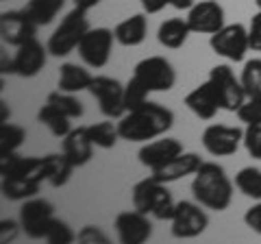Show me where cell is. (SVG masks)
<instances>
[{
  "instance_id": "e575fe53",
  "label": "cell",
  "mask_w": 261,
  "mask_h": 244,
  "mask_svg": "<svg viewBox=\"0 0 261 244\" xmlns=\"http://www.w3.org/2000/svg\"><path fill=\"white\" fill-rule=\"evenodd\" d=\"M74 240H76V233L70 229V225L59 221V218H55L53 225H50V229H48L46 242H50V244H70Z\"/></svg>"
},
{
  "instance_id": "4fadbf2b",
  "label": "cell",
  "mask_w": 261,
  "mask_h": 244,
  "mask_svg": "<svg viewBox=\"0 0 261 244\" xmlns=\"http://www.w3.org/2000/svg\"><path fill=\"white\" fill-rule=\"evenodd\" d=\"M187 24H190L192 33L214 35L224 27V7L218 0H200L194 3V7L187 11Z\"/></svg>"
},
{
  "instance_id": "b9f144b4",
  "label": "cell",
  "mask_w": 261,
  "mask_h": 244,
  "mask_svg": "<svg viewBox=\"0 0 261 244\" xmlns=\"http://www.w3.org/2000/svg\"><path fill=\"white\" fill-rule=\"evenodd\" d=\"M170 7H174L178 11H190L194 7V0H168Z\"/></svg>"
},
{
  "instance_id": "5bb4252c",
  "label": "cell",
  "mask_w": 261,
  "mask_h": 244,
  "mask_svg": "<svg viewBox=\"0 0 261 244\" xmlns=\"http://www.w3.org/2000/svg\"><path fill=\"white\" fill-rule=\"evenodd\" d=\"M116 231L122 244H144L152 235V223L148 214H142L135 207L116 216Z\"/></svg>"
},
{
  "instance_id": "277c9868",
  "label": "cell",
  "mask_w": 261,
  "mask_h": 244,
  "mask_svg": "<svg viewBox=\"0 0 261 244\" xmlns=\"http://www.w3.org/2000/svg\"><path fill=\"white\" fill-rule=\"evenodd\" d=\"M92 29L89 27V18L87 11L74 7L65 18L61 20V24L55 29V33L48 37V53L53 57H68L72 51H76L81 39L85 37V33Z\"/></svg>"
},
{
  "instance_id": "f546056e",
  "label": "cell",
  "mask_w": 261,
  "mask_h": 244,
  "mask_svg": "<svg viewBox=\"0 0 261 244\" xmlns=\"http://www.w3.org/2000/svg\"><path fill=\"white\" fill-rule=\"evenodd\" d=\"M27 140V131L18 125H11L9 120L0 122V155H11L20 149Z\"/></svg>"
},
{
  "instance_id": "7402d4cb",
  "label": "cell",
  "mask_w": 261,
  "mask_h": 244,
  "mask_svg": "<svg viewBox=\"0 0 261 244\" xmlns=\"http://www.w3.org/2000/svg\"><path fill=\"white\" fill-rule=\"evenodd\" d=\"M192 29L187 20L183 18H170L166 22H161V27L157 31V39L163 48H170V51H176V48H181L187 37H190Z\"/></svg>"
},
{
  "instance_id": "2e32d148",
  "label": "cell",
  "mask_w": 261,
  "mask_h": 244,
  "mask_svg": "<svg viewBox=\"0 0 261 244\" xmlns=\"http://www.w3.org/2000/svg\"><path fill=\"white\" fill-rule=\"evenodd\" d=\"M46 59H48V46L44 48V44H39L37 39H29L27 44L18 46V53L11 59L13 61L11 70H13V75L24 77V79L37 77L44 70Z\"/></svg>"
},
{
  "instance_id": "836d02e7",
  "label": "cell",
  "mask_w": 261,
  "mask_h": 244,
  "mask_svg": "<svg viewBox=\"0 0 261 244\" xmlns=\"http://www.w3.org/2000/svg\"><path fill=\"white\" fill-rule=\"evenodd\" d=\"M235 113L244 125H261V96H246V101Z\"/></svg>"
},
{
  "instance_id": "d4e9b609",
  "label": "cell",
  "mask_w": 261,
  "mask_h": 244,
  "mask_svg": "<svg viewBox=\"0 0 261 244\" xmlns=\"http://www.w3.org/2000/svg\"><path fill=\"white\" fill-rule=\"evenodd\" d=\"M63 5H65V0H29L27 7H24V13L37 27H46V24H50L61 13Z\"/></svg>"
},
{
  "instance_id": "ab89813d",
  "label": "cell",
  "mask_w": 261,
  "mask_h": 244,
  "mask_svg": "<svg viewBox=\"0 0 261 244\" xmlns=\"http://www.w3.org/2000/svg\"><path fill=\"white\" fill-rule=\"evenodd\" d=\"M18 235V223L13 221H0V242L3 244H9L15 240Z\"/></svg>"
},
{
  "instance_id": "ba28073f",
  "label": "cell",
  "mask_w": 261,
  "mask_h": 244,
  "mask_svg": "<svg viewBox=\"0 0 261 244\" xmlns=\"http://www.w3.org/2000/svg\"><path fill=\"white\" fill-rule=\"evenodd\" d=\"M100 105V111L105 118L111 120H120L126 113V105H124V85L118 79L111 77H102L98 75L92 79V85L87 89Z\"/></svg>"
},
{
  "instance_id": "603a6c76",
  "label": "cell",
  "mask_w": 261,
  "mask_h": 244,
  "mask_svg": "<svg viewBox=\"0 0 261 244\" xmlns=\"http://www.w3.org/2000/svg\"><path fill=\"white\" fill-rule=\"evenodd\" d=\"M92 75L79 63H63L59 68V89L68 94H79L92 85Z\"/></svg>"
},
{
  "instance_id": "1f68e13d",
  "label": "cell",
  "mask_w": 261,
  "mask_h": 244,
  "mask_svg": "<svg viewBox=\"0 0 261 244\" xmlns=\"http://www.w3.org/2000/svg\"><path fill=\"white\" fill-rule=\"evenodd\" d=\"M240 79L246 96H261V59H248L244 63Z\"/></svg>"
},
{
  "instance_id": "d590c367",
  "label": "cell",
  "mask_w": 261,
  "mask_h": 244,
  "mask_svg": "<svg viewBox=\"0 0 261 244\" xmlns=\"http://www.w3.org/2000/svg\"><path fill=\"white\" fill-rule=\"evenodd\" d=\"M244 149L252 159H261V125H246V129H244Z\"/></svg>"
},
{
  "instance_id": "8fae6325",
  "label": "cell",
  "mask_w": 261,
  "mask_h": 244,
  "mask_svg": "<svg viewBox=\"0 0 261 244\" xmlns=\"http://www.w3.org/2000/svg\"><path fill=\"white\" fill-rule=\"evenodd\" d=\"M53 221H55L53 203H48L44 199L24 201V205L20 209V227L31 240H46Z\"/></svg>"
},
{
  "instance_id": "3957f363",
  "label": "cell",
  "mask_w": 261,
  "mask_h": 244,
  "mask_svg": "<svg viewBox=\"0 0 261 244\" xmlns=\"http://www.w3.org/2000/svg\"><path fill=\"white\" fill-rule=\"evenodd\" d=\"M133 207L142 214L152 216L154 221H172L176 203L168 183L157 181L152 175L142 179L133 188Z\"/></svg>"
},
{
  "instance_id": "e0dca14e",
  "label": "cell",
  "mask_w": 261,
  "mask_h": 244,
  "mask_svg": "<svg viewBox=\"0 0 261 244\" xmlns=\"http://www.w3.org/2000/svg\"><path fill=\"white\" fill-rule=\"evenodd\" d=\"M183 153V144L176 140V137H157V140L144 142V146L137 153L140 157V164L146 166L148 170H154L163 164H168L170 159H174L176 155Z\"/></svg>"
},
{
  "instance_id": "44dd1931",
  "label": "cell",
  "mask_w": 261,
  "mask_h": 244,
  "mask_svg": "<svg viewBox=\"0 0 261 244\" xmlns=\"http://www.w3.org/2000/svg\"><path fill=\"white\" fill-rule=\"evenodd\" d=\"M146 33H148V20H146L144 13H135L130 18L122 20L116 29H113V35H116V42L120 46H126V48H133V46H140Z\"/></svg>"
},
{
  "instance_id": "d6986e66",
  "label": "cell",
  "mask_w": 261,
  "mask_h": 244,
  "mask_svg": "<svg viewBox=\"0 0 261 244\" xmlns=\"http://www.w3.org/2000/svg\"><path fill=\"white\" fill-rule=\"evenodd\" d=\"M185 107L200 120H214L216 118V113L220 111V101H218L214 85L209 83V79L205 83L196 85L192 92L185 96Z\"/></svg>"
},
{
  "instance_id": "f1b7e54d",
  "label": "cell",
  "mask_w": 261,
  "mask_h": 244,
  "mask_svg": "<svg viewBox=\"0 0 261 244\" xmlns=\"http://www.w3.org/2000/svg\"><path fill=\"white\" fill-rule=\"evenodd\" d=\"M87 133H89V137H92L94 146H98V149H105V151L113 149V146L118 144V140H122L120 131H118V125H113L111 118L105 120V122H96V125L87 127Z\"/></svg>"
},
{
  "instance_id": "9a60e30c",
  "label": "cell",
  "mask_w": 261,
  "mask_h": 244,
  "mask_svg": "<svg viewBox=\"0 0 261 244\" xmlns=\"http://www.w3.org/2000/svg\"><path fill=\"white\" fill-rule=\"evenodd\" d=\"M37 33V24L33 22L24 9L20 11H5L0 15V37L5 44L9 46H22L29 39H35Z\"/></svg>"
},
{
  "instance_id": "ac0fdd59",
  "label": "cell",
  "mask_w": 261,
  "mask_h": 244,
  "mask_svg": "<svg viewBox=\"0 0 261 244\" xmlns=\"http://www.w3.org/2000/svg\"><path fill=\"white\" fill-rule=\"evenodd\" d=\"M200 166H202L200 155L183 151L181 155H176L174 159H170L168 164L154 168V170H150V173L161 183H174V181H178V179H185V177H190V175H196V170H198Z\"/></svg>"
},
{
  "instance_id": "ffe728a7",
  "label": "cell",
  "mask_w": 261,
  "mask_h": 244,
  "mask_svg": "<svg viewBox=\"0 0 261 244\" xmlns=\"http://www.w3.org/2000/svg\"><path fill=\"white\" fill-rule=\"evenodd\" d=\"M61 151L68 155V159L76 168L89 164L92 157H94V142H92V137H89V133H87V127L72 129V131L63 137Z\"/></svg>"
},
{
  "instance_id": "f35d334b",
  "label": "cell",
  "mask_w": 261,
  "mask_h": 244,
  "mask_svg": "<svg viewBox=\"0 0 261 244\" xmlns=\"http://www.w3.org/2000/svg\"><path fill=\"white\" fill-rule=\"evenodd\" d=\"M248 37H250V48L252 51L261 53V9H257V13L252 15L250 27H248Z\"/></svg>"
},
{
  "instance_id": "9c48e42d",
  "label": "cell",
  "mask_w": 261,
  "mask_h": 244,
  "mask_svg": "<svg viewBox=\"0 0 261 244\" xmlns=\"http://www.w3.org/2000/svg\"><path fill=\"white\" fill-rule=\"evenodd\" d=\"M113 42H116V35H113L111 29H105V27L89 29L79 44L81 59H83L85 66L94 68V70L105 68L111 59Z\"/></svg>"
},
{
  "instance_id": "7bdbcfd3",
  "label": "cell",
  "mask_w": 261,
  "mask_h": 244,
  "mask_svg": "<svg viewBox=\"0 0 261 244\" xmlns=\"http://www.w3.org/2000/svg\"><path fill=\"white\" fill-rule=\"evenodd\" d=\"M102 0H74V7H81V9H85V11H89V9H94V7H98Z\"/></svg>"
},
{
  "instance_id": "83f0119b",
  "label": "cell",
  "mask_w": 261,
  "mask_h": 244,
  "mask_svg": "<svg viewBox=\"0 0 261 244\" xmlns=\"http://www.w3.org/2000/svg\"><path fill=\"white\" fill-rule=\"evenodd\" d=\"M235 188H238L244 197L252 201H261V168L246 166L235 175Z\"/></svg>"
},
{
  "instance_id": "ee69618b",
  "label": "cell",
  "mask_w": 261,
  "mask_h": 244,
  "mask_svg": "<svg viewBox=\"0 0 261 244\" xmlns=\"http://www.w3.org/2000/svg\"><path fill=\"white\" fill-rule=\"evenodd\" d=\"M255 5H257V9H261V0H255Z\"/></svg>"
},
{
  "instance_id": "8d00e7d4",
  "label": "cell",
  "mask_w": 261,
  "mask_h": 244,
  "mask_svg": "<svg viewBox=\"0 0 261 244\" xmlns=\"http://www.w3.org/2000/svg\"><path fill=\"white\" fill-rule=\"evenodd\" d=\"M76 240L83 244H109V238L94 225H85L83 229L76 233Z\"/></svg>"
},
{
  "instance_id": "5b68a950",
  "label": "cell",
  "mask_w": 261,
  "mask_h": 244,
  "mask_svg": "<svg viewBox=\"0 0 261 244\" xmlns=\"http://www.w3.org/2000/svg\"><path fill=\"white\" fill-rule=\"evenodd\" d=\"M133 77L148 89V92H170L176 83V72L174 66L170 63L166 57L152 55L146 57L133 70Z\"/></svg>"
},
{
  "instance_id": "4316f807",
  "label": "cell",
  "mask_w": 261,
  "mask_h": 244,
  "mask_svg": "<svg viewBox=\"0 0 261 244\" xmlns=\"http://www.w3.org/2000/svg\"><path fill=\"white\" fill-rule=\"evenodd\" d=\"M48 157V183L53 188H61L70 181L72 173H74V164L68 159V155L61 151V153H55V155H46Z\"/></svg>"
},
{
  "instance_id": "484cf974",
  "label": "cell",
  "mask_w": 261,
  "mask_h": 244,
  "mask_svg": "<svg viewBox=\"0 0 261 244\" xmlns=\"http://www.w3.org/2000/svg\"><path fill=\"white\" fill-rule=\"evenodd\" d=\"M70 120H72V118H68L63 111H59L57 107H53L50 103L42 105V107H39V111H37V122H39V125L48 127V129H50V133H53L55 137H61V140L72 131V122H70Z\"/></svg>"
},
{
  "instance_id": "cb8c5ba5",
  "label": "cell",
  "mask_w": 261,
  "mask_h": 244,
  "mask_svg": "<svg viewBox=\"0 0 261 244\" xmlns=\"http://www.w3.org/2000/svg\"><path fill=\"white\" fill-rule=\"evenodd\" d=\"M42 183L24 177H3V194L9 201H29L35 199Z\"/></svg>"
},
{
  "instance_id": "6da1fadb",
  "label": "cell",
  "mask_w": 261,
  "mask_h": 244,
  "mask_svg": "<svg viewBox=\"0 0 261 244\" xmlns=\"http://www.w3.org/2000/svg\"><path fill=\"white\" fill-rule=\"evenodd\" d=\"M174 125V111L159 103H144L142 107L126 111L118 122L120 137L126 142H150L166 135Z\"/></svg>"
},
{
  "instance_id": "52a82bcc",
  "label": "cell",
  "mask_w": 261,
  "mask_h": 244,
  "mask_svg": "<svg viewBox=\"0 0 261 244\" xmlns=\"http://www.w3.org/2000/svg\"><path fill=\"white\" fill-rule=\"evenodd\" d=\"M209 83L214 85L218 101H220V109L224 111H238L242 107V103L246 101V92H244L242 79L235 77V72L231 66L220 63L209 70Z\"/></svg>"
},
{
  "instance_id": "7c38bea8",
  "label": "cell",
  "mask_w": 261,
  "mask_h": 244,
  "mask_svg": "<svg viewBox=\"0 0 261 244\" xmlns=\"http://www.w3.org/2000/svg\"><path fill=\"white\" fill-rule=\"evenodd\" d=\"M240 144H244V131L240 127L209 125L205 131H202V146H205V151L214 157L235 155Z\"/></svg>"
},
{
  "instance_id": "30bf717a",
  "label": "cell",
  "mask_w": 261,
  "mask_h": 244,
  "mask_svg": "<svg viewBox=\"0 0 261 244\" xmlns=\"http://www.w3.org/2000/svg\"><path fill=\"white\" fill-rule=\"evenodd\" d=\"M172 235L178 240H190V238H198L209 227V216L207 211L202 209V205L198 201H181L176 203L174 207V216H172Z\"/></svg>"
},
{
  "instance_id": "8992f818",
  "label": "cell",
  "mask_w": 261,
  "mask_h": 244,
  "mask_svg": "<svg viewBox=\"0 0 261 244\" xmlns=\"http://www.w3.org/2000/svg\"><path fill=\"white\" fill-rule=\"evenodd\" d=\"M209 46L216 55L224 57L228 61H244V57L250 51V37L248 29L244 24H224L222 29L209 37Z\"/></svg>"
},
{
  "instance_id": "7a4b0ae2",
  "label": "cell",
  "mask_w": 261,
  "mask_h": 244,
  "mask_svg": "<svg viewBox=\"0 0 261 244\" xmlns=\"http://www.w3.org/2000/svg\"><path fill=\"white\" fill-rule=\"evenodd\" d=\"M233 181L216 161H202L192 179V194L205 209L224 211L233 201Z\"/></svg>"
},
{
  "instance_id": "74e56055",
  "label": "cell",
  "mask_w": 261,
  "mask_h": 244,
  "mask_svg": "<svg viewBox=\"0 0 261 244\" xmlns=\"http://www.w3.org/2000/svg\"><path fill=\"white\" fill-rule=\"evenodd\" d=\"M244 225H246L250 231L261 235V201H257L255 205H250L246 209V214H244Z\"/></svg>"
},
{
  "instance_id": "d6a6232c",
  "label": "cell",
  "mask_w": 261,
  "mask_h": 244,
  "mask_svg": "<svg viewBox=\"0 0 261 244\" xmlns=\"http://www.w3.org/2000/svg\"><path fill=\"white\" fill-rule=\"evenodd\" d=\"M148 89H146L135 77L128 79V83L124 85V105L126 111H133L137 107H142L144 103H148Z\"/></svg>"
},
{
  "instance_id": "60d3db41",
  "label": "cell",
  "mask_w": 261,
  "mask_h": 244,
  "mask_svg": "<svg viewBox=\"0 0 261 244\" xmlns=\"http://www.w3.org/2000/svg\"><path fill=\"white\" fill-rule=\"evenodd\" d=\"M144 13H159L170 5L168 0H140Z\"/></svg>"
},
{
  "instance_id": "4dcf8cb0",
  "label": "cell",
  "mask_w": 261,
  "mask_h": 244,
  "mask_svg": "<svg viewBox=\"0 0 261 244\" xmlns=\"http://www.w3.org/2000/svg\"><path fill=\"white\" fill-rule=\"evenodd\" d=\"M53 107H57L59 111H63L68 118L76 120V118H83V103H81L79 99H74V94H68V92H61V89H57V92L48 94V101Z\"/></svg>"
}]
</instances>
